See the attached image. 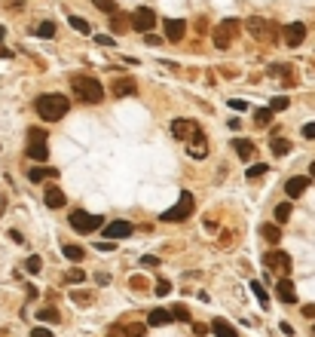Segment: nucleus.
<instances>
[{
    "label": "nucleus",
    "instance_id": "26",
    "mask_svg": "<svg viewBox=\"0 0 315 337\" xmlns=\"http://www.w3.org/2000/svg\"><path fill=\"white\" fill-rule=\"evenodd\" d=\"M64 282H71V285H80V282H86V273L80 270V267H71L64 273Z\"/></svg>",
    "mask_w": 315,
    "mask_h": 337
},
{
    "label": "nucleus",
    "instance_id": "3",
    "mask_svg": "<svg viewBox=\"0 0 315 337\" xmlns=\"http://www.w3.org/2000/svg\"><path fill=\"white\" fill-rule=\"evenodd\" d=\"M193 208H196V200H193V193H181L178 197V202H174L168 211H162V221L165 224H171V221H187L190 215H193Z\"/></svg>",
    "mask_w": 315,
    "mask_h": 337
},
{
    "label": "nucleus",
    "instance_id": "45",
    "mask_svg": "<svg viewBox=\"0 0 315 337\" xmlns=\"http://www.w3.org/2000/svg\"><path fill=\"white\" fill-rule=\"evenodd\" d=\"M31 337H52V331H49V328H34Z\"/></svg>",
    "mask_w": 315,
    "mask_h": 337
},
{
    "label": "nucleus",
    "instance_id": "27",
    "mask_svg": "<svg viewBox=\"0 0 315 337\" xmlns=\"http://www.w3.org/2000/svg\"><path fill=\"white\" fill-rule=\"evenodd\" d=\"M272 114H275V111H269V108H257V111H254L257 126H266V123H272Z\"/></svg>",
    "mask_w": 315,
    "mask_h": 337
},
{
    "label": "nucleus",
    "instance_id": "5",
    "mask_svg": "<svg viewBox=\"0 0 315 337\" xmlns=\"http://www.w3.org/2000/svg\"><path fill=\"white\" fill-rule=\"evenodd\" d=\"M104 224L101 215H89V211H71V227L77 230V233H92V230H98Z\"/></svg>",
    "mask_w": 315,
    "mask_h": 337
},
{
    "label": "nucleus",
    "instance_id": "23",
    "mask_svg": "<svg viewBox=\"0 0 315 337\" xmlns=\"http://www.w3.org/2000/svg\"><path fill=\"white\" fill-rule=\"evenodd\" d=\"M211 334L214 337H236V328H230L223 319H214V322H211Z\"/></svg>",
    "mask_w": 315,
    "mask_h": 337
},
{
    "label": "nucleus",
    "instance_id": "14",
    "mask_svg": "<svg viewBox=\"0 0 315 337\" xmlns=\"http://www.w3.org/2000/svg\"><path fill=\"white\" fill-rule=\"evenodd\" d=\"M184 34H187V22H181V19H168V22H165V37H168L171 43H181Z\"/></svg>",
    "mask_w": 315,
    "mask_h": 337
},
{
    "label": "nucleus",
    "instance_id": "25",
    "mask_svg": "<svg viewBox=\"0 0 315 337\" xmlns=\"http://www.w3.org/2000/svg\"><path fill=\"white\" fill-rule=\"evenodd\" d=\"M272 153H275V156L291 153V141H288V138H272Z\"/></svg>",
    "mask_w": 315,
    "mask_h": 337
},
{
    "label": "nucleus",
    "instance_id": "29",
    "mask_svg": "<svg viewBox=\"0 0 315 337\" xmlns=\"http://www.w3.org/2000/svg\"><path fill=\"white\" fill-rule=\"evenodd\" d=\"M34 31H37V37H55V25L52 22H40Z\"/></svg>",
    "mask_w": 315,
    "mask_h": 337
},
{
    "label": "nucleus",
    "instance_id": "40",
    "mask_svg": "<svg viewBox=\"0 0 315 337\" xmlns=\"http://www.w3.org/2000/svg\"><path fill=\"white\" fill-rule=\"evenodd\" d=\"M168 291H171V282H168V279H159V282H156V294H159V297L168 294Z\"/></svg>",
    "mask_w": 315,
    "mask_h": 337
},
{
    "label": "nucleus",
    "instance_id": "36",
    "mask_svg": "<svg viewBox=\"0 0 315 337\" xmlns=\"http://www.w3.org/2000/svg\"><path fill=\"white\" fill-rule=\"evenodd\" d=\"M288 104H291V101H288V95H275V98L269 101V111H285Z\"/></svg>",
    "mask_w": 315,
    "mask_h": 337
},
{
    "label": "nucleus",
    "instance_id": "13",
    "mask_svg": "<svg viewBox=\"0 0 315 337\" xmlns=\"http://www.w3.org/2000/svg\"><path fill=\"white\" fill-rule=\"evenodd\" d=\"M138 92V83L132 77H116L113 80V95L116 98H126V95H135Z\"/></svg>",
    "mask_w": 315,
    "mask_h": 337
},
{
    "label": "nucleus",
    "instance_id": "12",
    "mask_svg": "<svg viewBox=\"0 0 315 337\" xmlns=\"http://www.w3.org/2000/svg\"><path fill=\"white\" fill-rule=\"evenodd\" d=\"M285 40H288V46H300V43L306 40V25H303V22L288 25V28H285Z\"/></svg>",
    "mask_w": 315,
    "mask_h": 337
},
{
    "label": "nucleus",
    "instance_id": "41",
    "mask_svg": "<svg viewBox=\"0 0 315 337\" xmlns=\"http://www.w3.org/2000/svg\"><path fill=\"white\" fill-rule=\"evenodd\" d=\"M141 267H159V258H153V255H144V258H141Z\"/></svg>",
    "mask_w": 315,
    "mask_h": 337
},
{
    "label": "nucleus",
    "instance_id": "47",
    "mask_svg": "<svg viewBox=\"0 0 315 337\" xmlns=\"http://www.w3.org/2000/svg\"><path fill=\"white\" fill-rule=\"evenodd\" d=\"M147 43H150V46H159L162 40H159V37H156V34H147Z\"/></svg>",
    "mask_w": 315,
    "mask_h": 337
},
{
    "label": "nucleus",
    "instance_id": "17",
    "mask_svg": "<svg viewBox=\"0 0 315 337\" xmlns=\"http://www.w3.org/2000/svg\"><path fill=\"white\" fill-rule=\"evenodd\" d=\"M306 187H309V175H297V178H291V181L285 184V190H288V197H291V200H297Z\"/></svg>",
    "mask_w": 315,
    "mask_h": 337
},
{
    "label": "nucleus",
    "instance_id": "39",
    "mask_svg": "<svg viewBox=\"0 0 315 337\" xmlns=\"http://www.w3.org/2000/svg\"><path fill=\"white\" fill-rule=\"evenodd\" d=\"M110 28H113L116 34H122V31H129V28H126V19H122V15H116V12H113V25H110Z\"/></svg>",
    "mask_w": 315,
    "mask_h": 337
},
{
    "label": "nucleus",
    "instance_id": "46",
    "mask_svg": "<svg viewBox=\"0 0 315 337\" xmlns=\"http://www.w3.org/2000/svg\"><path fill=\"white\" fill-rule=\"evenodd\" d=\"M230 108H233V111H245V108H248V104H245L242 98H233V101H230Z\"/></svg>",
    "mask_w": 315,
    "mask_h": 337
},
{
    "label": "nucleus",
    "instance_id": "15",
    "mask_svg": "<svg viewBox=\"0 0 315 337\" xmlns=\"http://www.w3.org/2000/svg\"><path fill=\"white\" fill-rule=\"evenodd\" d=\"M196 129V123L193 120H184V117H178V120H171V135L178 138V141H187V135Z\"/></svg>",
    "mask_w": 315,
    "mask_h": 337
},
{
    "label": "nucleus",
    "instance_id": "18",
    "mask_svg": "<svg viewBox=\"0 0 315 337\" xmlns=\"http://www.w3.org/2000/svg\"><path fill=\"white\" fill-rule=\"evenodd\" d=\"M278 297L285 300V304H297V288L291 279H278Z\"/></svg>",
    "mask_w": 315,
    "mask_h": 337
},
{
    "label": "nucleus",
    "instance_id": "8",
    "mask_svg": "<svg viewBox=\"0 0 315 337\" xmlns=\"http://www.w3.org/2000/svg\"><path fill=\"white\" fill-rule=\"evenodd\" d=\"M236 28H239V22H236V19H223V22L214 28V46H217V49H226V46H230V40H233Z\"/></svg>",
    "mask_w": 315,
    "mask_h": 337
},
{
    "label": "nucleus",
    "instance_id": "21",
    "mask_svg": "<svg viewBox=\"0 0 315 337\" xmlns=\"http://www.w3.org/2000/svg\"><path fill=\"white\" fill-rule=\"evenodd\" d=\"M46 205L49 208H61L64 205V193L58 187H46Z\"/></svg>",
    "mask_w": 315,
    "mask_h": 337
},
{
    "label": "nucleus",
    "instance_id": "52",
    "mask_svg": "<svg viewBox=\"0 0 315 337\" xmlns=\"http://www.w3.org/2000/svg\"><path fill=\"white\" fill-rule=\"evenodd\" d=\"M312 331H315V325H312Z\"/></svg>",
    "mask_w": 315,
    "mask_h": 337
},
{
    "label": "nucleus",
    "instance_id": "4",
    "mask_svg": "<svg viewBox=\"0 0 315 337\" xmlns=\"http://www.w3.org/2000/svg\"><path fill=\"white\" fill-rule=\"evenodd\" d=\"M28 156H31V159H37V163H43V159L49 156L46 132H43V129H31V132H28Z\"/></svg>",
    "mask_w": 315,
    "mask_h": 337
},
{
    "label": "nucleus",
    "instance_id": "32",
    "mask_svg": "<svg viewBox=\"0 0 315 337\" xmlns=\"http://www.w3.org/2000/svg\"><path fill=\"white\" fill-rule=\"evenodd\" d=\"M144 331H147L144 322H132V325L126 328V337H144Z\"/></svg>",
    "mask_w": 315,
    "mask_h": 337
},
{
    "label": "nucleus",
    "instance_id": "31",
    "mask_svg": "<svg viewBox=\"0 0 315 337\" xmlns=\"http://www.w3.org/2000/svg\"><path fill=\"white\" fill-rule=\"evenodd\" d=\"M71 28H77L80 34H89L92 31V25L86 22V19H80V15H71Z\"/></svg>",
    "mask_w": 315,
    "mask_h": 337
},
{
    "label": "nucleus",
    "instance_id": "30",
    "mask_svg": "<svg viewBox=\"0 0 315 337\" xmlns=\"http://www.w3.org/2000/svg\"><path fill=\"white\" fill-rule=\"evenodd\" d=\"M171 319H178V322H190V310H187L184 304H178V307H171Z\"/></svg>",
    "mask_w": 315,
    "mask_h": 337
},
{
    "label": "nucleus",
    "instance_id": "34",
    "mask_svg": "<svg viewBox=\"0 0 315 337\" xmlns=\"http://www.w3.org/2000/svg\"><path fill=\"white\" fill-rule=\"evenodd\" d=\"M40 267H43V261H40L37 255H31V258L25 261V270H28V273H40Z\"/></svg>",
    "mask_w": 315,
    "mask_h": 337
},
{
    "label": "nucleus",
    "instance_id": "11",
    "mask_svg": "<svg viewBox=\"0 0 315 337\" xmlns=\"http://www.w3.org/2000/svg\"><path fill=\"white\" fill-rule=\"evenodd\" d=\"M263 264H266V267H272V270H282V273L291 270V258L285 252H278V248H272V252L263 255Z\"/></svg>",
    "mask_w": 315,
    "mask_h": 337
},
{
    "label": "nucleus",
    "instance_id": "38",
    "mask_svg": "<svg viewBox=\"0 0 315 337\" xmlns=\"http://www.w3.org/2000/svg\"><path fill=\"white\" fill-rule=\"evenodd\" d=\"M266 172H269V166H263V163H260V166H251V169H248V178L257 181V178H263Z\"/></svg>",
    "mask_w": 315,
    "mask_h": 337
},
{
    "label": "nucleus",
    "instance_id": "1",
    "mask_svg": "<svg viewBox=\"0 0 315 337\" xmlns=\"http://www.w3.org/2000/svg\"><path fill=\"white\" fill-rule=\"evenodd\" d=\"M67 111H71V101H67L64 95H58V92H49V95H40V98H37V114H40V120H46V123L61 120Z\"/></svg>",
    "mask_w": 315,
    "mask_h": 337
},
{
    "label": "nucleus",
    "instance_id": "44",
    "mask_svg": "<svg viewBox=\"0 0 315 337\" xmlns=\"http://www.w3.org/2000/svg\"><path fill=\"white\" fill-rule=\"evenodd\" d=\"M95 248H98V252H113V242H110V239H104V242H98Z\"/></svg>",
    "mask_w": 315,
    "mask_h": 337
},
{
    "label": "nucleus",
    "instance_id": "7",
    "mask_svg": "<svg viewBox=\"0 0 315 337\" xmlns=\"http://www.w3.org/2000/svg\"><path fill=\"white\" fill-rule=\"evenodd\" d=\"M132 25L141 31V34H150V28H156V12L150 6H138L132 12Z\"/></svg>",
    "mask_w": 315,
    "mask_h": 337
},
{
    "label": "nucleus",
    "instance_id": "33",
    "mask_svg": "<svg viewBox=\"0 0 315 337\" xmlns=\"http://www.w3.org/2000/svg\"><path fill=\"white\" fill-rule=\"evenodd\" d=\"M37 319H40V322H58V310L46 307V310H40V313H37Z\"/></svg>",
    "mask_w": 315,
    "mask_h": 337
},
{
    "label": "nucleus",
    "instance_id": "24",
    "mask_svg": "<svg viewBox=\"0 0 315 337\" xmlns=\"http://www.w3.org/2000/svg\"><path fill=\"white\" fill-rule=\"evenodd\" d=\"M61 252H64V258H67V261H74V264H80V261L86 258V252H83L80 245H64Z\"/></svg>",
    "mask_w": 315,
    "mask_h": 337
},
{
    "label": "nucleus",
    "instance_id": "37",
    "mask_svg": "<svg viewBox=\"0 0 315 337\" xmlns=\"http://www.w3.org/2000/svg\"><path fill=\"white\" fill-rule=\"evenodd\" d=\"M92 3H95L101 12H107V15H113V12H116V3H113V0H92Z\"/></svg>",
    "mask_w": 315,
    "mask_h": 337
},
{
    "label": "nucleus",
    "instance_id": "43",
    "mask_svg": "<svg viewBox=\"0 0 315 337\" xmlns=\"http://www.w3.org/2000/svg\"><path fill=\"white\" fill-rule=\"evenodd\" d=\"M95 43H98V46H113V37H110V34H98Z\"/></svg>",
    "mask_w": 315,
    "mask_h": 337
},
{
    "label": "nucleus",
    "instance_id": "16",
    "mask_svg": "<svg viewBox=\"0 0 315 337\" xmlns=\"http://www.w3.org/2000/svg\"><path fill=\"white\" fill-rule=\"evenodd\" d=\"M147 325L153 328H162V325H171V310H162V307H156L147 313Z\"/></svg>",
    "mask_w": 315,
    "mask_h": 337
},
{
    "label": "nucleus",
    "instance_id": "35",
    "mask_svg": "<svg viewBox=\"0 0 315 337\" xmlns=\"http://www.w3.org/2000/svg\"><path fill=\"white\" fill-rule=\"evenodd\" d=\"M251 291L257 294V300H260V307H269V297H266V291L260 288V282H251Z\"/></svg>",
    "mask_w": 315,
    "mask_h": 337
},
{
    "label": "nucleus",
    "instance_id": "42",
    "mask_svg": "<svg viewBox=\"0 0 315 337\" xmlns=\"http://www.w3.org/2000/svg\"><path fill=\"white\" fill-rule=\"evenodd\" d=\"M303 138L306 141H315V123H306V126H303Z\"/></svg>",
    "mask_w": 315,
    "mask_h": 337
},
{
    "label": "nucleus",
    "instance_id": "9",
    "mask_svg": "<svg viewBox=\"0 0 315 337\" xmlns=\"http://www.w3.org/2000/svg\"><path fill=\"white\" fill-rule=\"evenodd\" d=\"M187 150H190V156H193V159H205L208 144H205V135H202V129H199V126L187 135Z\"/></svg>",
    "mask_w": 315,
    "mask_h": 337
},
{
    "label": "nucleus",
    "instance_id": "2",
    "mask_svg": "<svg viewBox=\"0 0 315 337\" xmlns=\"http://www.w3.org/2000/svg\"><path fill=\"white\" fill-rule=\"evenodd\" d=\"M71 86H74V95L86 104H98L104 98V89H101V83L95 77H74Z\"/></svg>",
    "mask_w": 315,
    "mask_h": 337
},
{
    "label": "nucleus",
    "instance_id": "48",
    "mask_svg": "<svg viewBox=\"0 0 315 337\" xmlns=\"http://www.w3.org/2000/svg\"><path fill=\"white\" fill-rule=\"evenodd\" d=\"M303 316H306V319H315V307H312V304H309V307H303Z\"/></svg>",
    "mask_w": 315,
    "mask_h": 337
},
{
    "label": "nucleus",
    "instance_id": "49",
    "mask_svg": "<svg viewBox=\"0 0 315 337\" xmlns=\"http://www.w3.org/2000/svg\"><path fill=\"white\" fill-rule=\"evenodd\" d=\"M107 337H126V334H122L119 328H110V331H107Z\"/></svg>",
    "mask_w": 315,
    "mask_h": 337
},
{
    "label": "nucleus",
    "instance_id": "50",
    "mask_svg": "<svg viewBox=\"0 0 315 337\" xmlns=\"http://www.w3.org/2000/svg\"><path fill=\"white\" fill-rule=\"evenodd\" d=\"M3 37H6V31H3V28H0V43H3Z\"/></svg>",
    "mask_w": 315,
    "mask_h": 337
},
{
    "label": "nucleus",
    "instance_id": "51",
    "mask_svg": "<svg viewBox=\"0 0 315 337\" xmlns=\"http://www.w3.org/2000/svg\"><path fill=\"white\" fill-rule=\"evenodd\" d=\"M309 175H312V178H315V163H312V166H309Z\"/></svg>",
    "mask_w": 315,
    "mask_h": 337
},
{
    "label": "nucleus",
    "instance_id": "20",
    "mask_svg": "<svg viewBox=\"0 0 315 337\" xmlns=\"http://www.w3.org/2000/svg\"><path fill=\"white\" fill-rule=\"evenodd\" d=\"M233 150L239 153V159H251V153H254V144L248 138H236L233 141Z\"/></svg>",
    "mask_w": 315,
    "mask_h": 337
},
{
    "label": "nucleus",
    "instance_id": "28",
    "mask_svg": "<svg viewBox=\"0 0 315 337\" xmlns=\"http://www.w3.org/2000/svg\"><path fill=\"white\" fill-rule=\"evenodd\" d=\"M288 218H291V202H278V205H275V221L285 224Z\"/></svg>",
    "mask_w": 315,
    "mask_h": 337
},
{
    "label": "nucleus",
    "instance_id": "22",
    "mask_svg": "<svg viewBox=\"0 0 315 337\" xmlns=\"http://www.w3.org/2000/svg\"><path fill=\"white\" fill-rule=\"evenodd\" d=\"M52 175H58V172H55V169H46V166H34V169L28 172V178H31L34 184H40L43 178H52Z\"/></svg>",
    "mask_w": 315,
    "mask_h": 337
},
{
    "label": "nucleus",
    "instance_id": "6",
    "mask_svg": "<svg viewBox=\"0 0 315 337\" xmlns=\"http://www.w3.org/2000/svg\"><path fill=\"white\" fill-rule=\"evenodd\" d=\"M245 25H248L251 37H257V40H275V37H278L275 25H272V22H266V19H257V15H254V19H248Z\"/></svg>",
    "mask_w": 315,
    "mask_h": 337
},
{
    "label": "nucleus",
    "instance_id": "10",
    "mask_svg": "<svg viewBox=\"0 0 315 337\" xmlns=\"http://www.w3.org/2000/svg\"><path fill=\"white\" fill-rule=\"evenodd\" d=\"M132 224L129 221H113V224H107L104 227V239H110V242H116V239H126V236H132Z\"/></svg>",
    "mask_w": 315,
    "mask_h": 337
},
{
    "label": "nucleus",
    "instance_id": "19",
    "mask_svg": "<svg viewBox=\"0 0 315 337\" xmlns=\"http://www.w3.org/2000/svg\"><path fill=\"white\" fill-rule=\"evenodd\" d=\"M260 236H263L269 245H278V239H282V227L278 224H260Z\"/></svg>",
    "mask_w": 315,
    "mask_h": 337
}]
</instances>
